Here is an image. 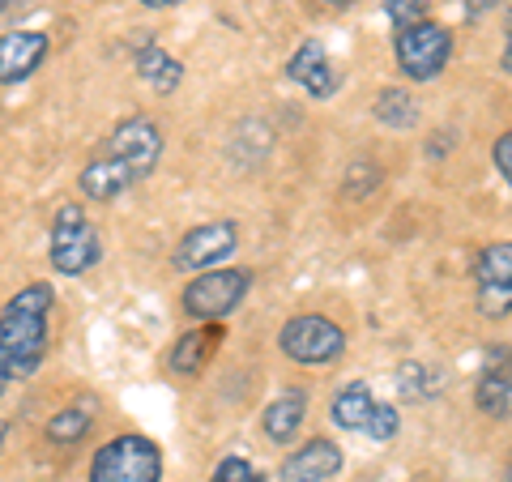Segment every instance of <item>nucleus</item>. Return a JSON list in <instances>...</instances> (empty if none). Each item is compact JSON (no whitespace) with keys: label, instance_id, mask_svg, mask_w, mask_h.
I'll list each match as a JSON object with an SVG mask.
<instances>
[{"label":"nucleus","instance_id":"obj_18","mask_svg":"<svg viewBox=\"0 0 512 482\" xmlns=\"http://www.w3.org/2000/svg\"><path fill=\"white\" fill-rule=\"evenodd\" d=\"M137 73H141V82L154 86V94H171L175 86L184 82V64L175 60L171 52H163L158 43H146L137 52Z\"/></svg>","mask_w":512,"mask_h":482},{"label":"nucleus","instance_id":"obj_13","mask_svg":"<svg viewBox=\"0 0 512 482\" xmlns=\"http://www.w3.org/2000/svg\"><path fill=\"white\" fill-rule=\"evenodd\" d=\"M43 56H47V35H39V30H9V35H0V86L26 82L43 64Z\"/></svg>","mask_w":512,"mask_h":482},{"label":"nucleus","instance_id":"obj_30","mask_svg":"<svg viewBox=\"0 0 512 482\" xmlns=\"http://www.w3.org/2000/svg\"><path fill=\"white\" fill-rule=\"evenodd\" d=\"M5 436H9V423L0 419V448H5Z\"/></svg>","mask_w":512,"mask_h":482},{"label":"nucleus","instance_id":"obj_8","mask_svg":"<svg viewBox=\"0 0 512 482\" xmlns=\"http://www.w3.org/2000/svg\"><path fill=\"white\" fill-rule=\"evenodd\" d=\"M107 154H111V158H120V163L133 171V180L141 184L146 175H154L158 158H163V133H158V124H154V120L133 116V120H124L116 133H111Z\"/></svg>","mask_w":512,"mask_h":482},{"label":"nucleus","instance_id":"obj_6","mask_svg":"<svg viewBox=\"0 0 512 482\" xmlns=\"http://www.w3.org/2000/svg\"><path fill=\"white\" fill-rule=\"evenodd\" d=\"M393 52H397V69H402L410 82H436L448 56H453V35H448L440 22H419V26L397 30Z\"/></svg>","mask_w":512,"mask_h":482},{"label":"nucleus","instance_id":"obj_19","mask_svg":"<svg viewBox=\"0 0 512 482\" xmlns=\"http://www.w3.org/2000/svg\"><path fill=\"white\" fill-rule=\"evenodd\" d=\"M372 111H376V120H380L384 128H393V133H406V128L419 124V103H414V94L402 90V86L380 90L376 103H372Z\"/></svg>","mask_w":512,"mask_h":482},{"label":"nucleus","instance_id":"obj_2","mask_svg":"<svg viewBox=\"0 0 512 482\" xmlns=\"http://www.w3.org/2000/svg\"><path fill=\"white\" fill-rule=\"evenodd\" d=\"M47 256H52V269L64 273V278H82L86 269L99 265V256H103L99 227L86 218L82 205H60L56 210Z\"/></svg>","mask_w":512,"mask_h":482},{"label":"nucleus","instance_id":"obj_28","mask_svg":"<svg viewBox=\"0 0 512 482\" xmlns=\"http://www.w3.org/2000/svg\"><path fill=\"white\" fill-rule=\"evenodd\" d=\"M141 5H150V9H175V5H184V0H141Z\"/></svg>","mask_w":512,"mask_h":482},{"label":"nucleus","instance_id":"obj_29","mask_svg":"<svg viewBox=\"0 0 512 482\" xmlns=\"http://www.w3.org/2000/svg\"><path fill=\"white\" fill-rule=\"evenodd\" d=\"M22 0H0V13H9V9H18Z\"/></svg>","mask_w":512,"mask_h":482},{"label":"nucleus","instance_id":"obj_25","mask_svg":"<svg viewBox=\"0 0 512 482\" xmlns=\"http://www.w3.org/2000/svg\"><path fill=\"white\" fill-rule=\"evenodd\" d=\"M491 163H495V171L504 175V184L512 188V128H508V133L491 146Z\"/></svg>","mask_w":512,"mask_h":482},{"label":"nucleus","instance_id":"obj_20","mask_svg":"<svg viewBox=\"0 0 512 482\" xmlns=\"http://www.w3.org/2000/svg\"><path fill=\"white\" fill-rule=\"evenodd\" d=\"M90 427H94V414L86 406H69V410L52 414V423H47V440L73 448V444H82L90 436Z\"/></svg>","mask_w":512,"mask_h":482},{"label":"nucleus","instance_id":"obj_12","mask_svg":"<svg viewBox=\"0 0 512 482\" xmlns=\"http://www.w3.org/2000/svg\"><path fill=\"white\" fill-rule=\"evenodd\" d=\"M342 465H346L342 448L320 436V440H308L303 448H295V453L282 461V482H329L342 474Z\"/></svg>","mask_w":512,"mask_h":482},{"label":"nucleus","instance_id":"obj_14","mask_svg":"<svg viewBox=\"0 0 512 482\" xmlns=\"http://www.w3.org/2000/svg\"><path fill=\"white\" fill-rule=\"evenodd\" d=\"M133 184H137L133 171H128L120 158H111V154H99L94 163L82 167V175H77V188H82L90 201H116Z\"/></svg>","mask_w":512,"mask_h":482},{"label":"nucleus","instance_id":"obj_7","mask_svg":"<svg viewBox=\"0 0 512 482\" xmlns=\"http://www.w3.org/2000/svg\"><path fill=\"white\" fill-rule=\"evenodd\" d=\"M478 312L487 320H504L512 312V239H495L474 261Z\"/></svg>","mask_w":512,"mask_h":482},{"label":"nucleus","instance_id":"obj_23","mask_svg":"<svg viewBox=\"0 0 512 482\" xmlns=\"http://www.w3.org/2000/svg\"><path fill=\"white\" fill-rule=\"evenodd\" d=\"M397 431H402V419H397V410L393 406H380L376 401V410H372V419H367V427H363V436H372V440H393Z\"/></svg>","mask_w":512,"mask_h":482},{"label":"nucleus","instance_id":"obj_21","mask_svg":"<svg viewBox=\"0 0 512 482\" xmlns=\"http://www.w3.org/2000/svg\"><path fill=\"white\" fill-rule=\"evenodd\" d=\"M384 13H389L393 30H406L427 22V0H384Z\"/></svg>","mask_w":512,"mask_h":482},{"label":"nucleus","instance_id":"obj_26","mask_svg":"<svg viewBox=\"0 0 512 482\" xmlns=\"http://www.w3.org/2000/svg\"><path fill=\"white\" fill-rule=\"evenodd\" d=\"M500 69L512 73V9H508V22H504V52H500Z\"/></svg>","mask_w":512,"mask_h":482},{"label":"nucleus","instance_id":"obj_10","mask_svg":"<svg viewBox=\"0 0 512 482\" xmlns=\"http://www.w3.org/2000/svg\"><path fill=\"white\" fill-rule=\"evenodd\" d=\"M474 406L491 419H512V346L491 350V359L474 384Z\"/></svg>","mask_w":512,"mask_h":482},{"label":"nucleus","instance_id":"obj_11","mask_svg":"<svg viewBox=\"0 0 512 482\" xmlns=\"http://www.w3.org/2000/svg\"><path fill=\"white\" fill-rule=\"evenodd\" d=\"M286 77L308 90L312 99H329V94L338 90V69H333V60L320 39H303L295 47V56L286 60Z\"/></svg>","mask_w":512,"mask_h":482},{"label":"nucleus","instance_id":"obj_15","mask_svg":"<svg viewBox=\"0 0 512 482\" xmlns=\"http://www.w3.org/2000/svg\"><path fill=\"white\" fill-rule=\"evenodd\" d=\"M222 325H201V329H192V333H184L180 342L171 346V372L175 376H197L205 363L214 359V350H218V342H222Z\"/></svg>","mask_w":512,"mask_h":482},{"label":"nucleus","instance_id":"obj_3","mask_svg":"<svg viewBox=\"0 0 512 482\" xmlns=\"http://www.w3.org/2000/svg\"><path fill=\"white\" fill-rule=\"evenodd\" d=\"M163 478V448L150 436H116L90 461L86 482H158Z\"/></svg>","mask_w":512,"mask_h":482},{"label":"nucleus","instance_id":"obj_4","mask_svg":"<svg viewBox=\"0 0 512 482\" xmlns=\"http://www.w3.org/2000/svg\"><path fill=\"white\" fill-rule=\"evenodd\" d=\"M252 291V273L248 269H205L197 278L188 282L184 291V312L192 320H201V325H222L239 303L248 299Z\"/></svg>","mask_w":512,"mask_h":482},{"label":"nucleus","instance_id":"obj_9","mask_svg":"<svg viewBox=\"0 0 512 482\" xmlns=\"http://www.w3.org/2000/svg\"><path fill=\"white\" fill-rule=\"evenodd\" d=\"M235 248H239L235 222H205V227H192L180 239V248H175V269H192V273L218 269Z\"/></svg>","mask_w":512,"mask_h":482},{"label":"nucleus","instance_id":"obj_1","mask_svg":"<svg viewBox=\"0 0 512 482\" xmlns=\"http://www.w3.org/2000/svg\"><path fill=\"white\" fill-rule=\"evenodd\" d=\"M56 291L52 282L22 286L0 308V397L13 380H26L47 355V316H52Z\"/></svg>","mask_w":512,"mask_h":482},{"label":"nucleus","instance_id":"obj_5","mask_svg":"<svg viewBox=\"0 0 512 482\" xmlns=\"http://www.w3.org/2000/svg\"><path fill=\"white\" fill-rule=\"evenodd\" d=\"M278 346L286 359H295L303 367H325L346 355V333L329 316H291L278 333Z\"/></svg>","mask_w":512,"mask_h":482},{"label":"nucleus","instance_id":"obj_22","mask_svg":"<svg viewBox=\"0 0 512 482\" xmlns=\"http://www.w3.org/2000/svg\"><path fill=\"white\" fill-rule=\"evenodd\" d=\"M397 389H402L410 401H423L427 393H436L427 384V367L423 363H402V367H397Z\"/></svg>","mask_w":512,"mask_h":482},{"label":"nucleus","instance_id":"obj_24","mask_svg":"<svg viewBox=\"0 0 512 482\" xmlns=\"http://www.w3.org/2000/svg\"><path fill=\"white\" fill-rule=\"evenodd\" d=\"M210 482H261V474H256L244 457H222Z\"/></svg>","mask_w":512,"mask_h":482},{"label":"nucleus","instance_id":"obj_32","mask_svg":"<svg viewBox=\"0 0 512 482\" xmlns=\"http://www.w3.org/2000/svg\"><path fill=\"white\" fill-rule=\"evenodd\" d=\"M325 5H338V9H346V5H355V0H325Z\"/></svg>","mask_w":512,"mask_h":482},{"label":"nucleus","instance_id":"obj_16","mask_svg":"<svg viewBox=\"0 0 512 482\" xmlns=\"http://www.w3.org/2000/svg\"><path fill=\"white\" fill-rule=\"evenodd\" d=\"M303 414H308V397H303L299 389L274 397V401L265 406V414H261L265 436L274 440V444H291V440H295V431L303 427Z\"/></svg>","mask_w":512,"mask_h":482},{"label":"nucleus","instance_id":"obj_27","mask_svg":"<svg viewBox=\"0 0 512 482\" xmlns=\"http://www.w3.org/2000/svg\"><path fill=\"white\" fill-rule=\"evenodd\" d=\"M491 5H495V0H466V18H470V22H478Z\"/></svg>","mask_w":512,"mask_h":482},{"label":"nucleus","instance_id":"obj_31","mask_svg":"<svg viewBox=\"0 0 512 482\" xmlns=\"http://www.w3.org/2000/svg\"><path fill=\"white\" fill-rule=\"evenodd\" d=\"M500 482H512V457H508V465H504V478Z\"/></svg>","mask_w":512,"mask_h":482},{"label":"nucleus","instance_id":"obj_17","mask_svg":"<svg viewBox=\"0 0 512 482\" xmlns=\"http://www.w3.org/2000/svg\"><path fill=\"white\" fill-rule=\"evenodd\" d=\"M372 410H376V397H372V384L367 380H350L346 389L333 397V406H329V419L338 423L342 431H363L367 419H372Z\"/></svg>","mask_w":512,"mask_h":482}]
</instances>
